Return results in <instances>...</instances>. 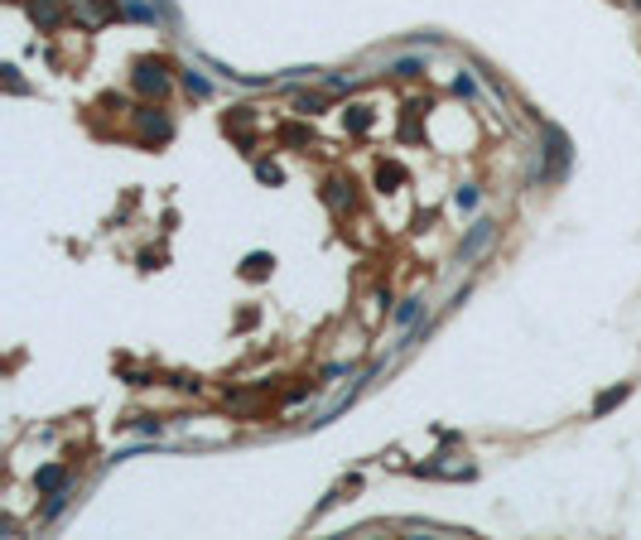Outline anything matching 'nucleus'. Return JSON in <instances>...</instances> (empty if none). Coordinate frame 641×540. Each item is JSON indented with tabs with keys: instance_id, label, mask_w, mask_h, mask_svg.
<instances>
[{
	"instance_id": "obj_1",
	"label": "nucleus",
	"mask_w": 641,
	"mask_h": 540,
	"mask_svg": "<svg viewBox=\"0 0 641 540\" xmlns=\"http://www.w3.org/2000/svg\"><path fill=\"white\" fill-rule=\"evenodd\" d=\"M545 145H550V164L540 169V184H554V179H564V169H569V140H564L559 125H545Z\"/></svg>"
},
{
	"instance_id": "obj_2",
	"label": "nucleus",
	"mask_w": 641,
	"mask_h": 540,
	"mask_svg": "<svg viewBox=\"0 0 641 540\" xmlns=\"http://www.w3.org/2000/svg\"><path fill=\"white\" fill-rule=\"evenodd\" d=\"M135 87H140V92L164 97V92H169V78H164V68H159V63H140V68H135Z\"/></svg>"
},
{
	"instance_id": "obj_3",
	"label": "nucleus",
	"mask_w": 641,
	"mask_h": 540,
	"mask_svg": "<svg viewBox=\"0 0 641 540\" xmlns=\"http://www.w3.org/2000/svg\"><path fill=\"white\" fill-rule=\"evenodd\" d=\"M492 232H497V222H487V217H482V222H473V232H468V241H463V251H458V256H463V261H473V256L492 241Z\"/></svg>"
},
{
	"instance_id": "obj_4",
	"label": "nucleus",
	"mask_w": 641,
	"mask_h": 540,
	"mask_svg": "<svg viewBox=\"0 0 641 540\" xmlns=\"http://www.w3.org/2000/svg\"><path fill=\"white\" fill-rule=\"evenodd\" d=\"M627 396H632V386H627V381H622V386H608V391L593 401V415H608V410H617Z\"/></svg>"
},
{
	"instance_id": "obj_5",
	"label": "nucleus",
	"mask_w": 641,
	"mask_h": 540,
	"mask_svg": "<svg viewBox=\"0 0 641 540\" xmlns=\"http://www.w3.org/2000/svg\"><path fill=\"white\" fill-rule=\"evenodd\" d=\"M34 482H39V492H63V487H68V473H63V468H39Z\"/></svg>"
},
{
	"instance_id": "obj_6",
	"label": "nucleus",
	"mask_w": 641,
	"mask_h": 540,
	"mask_svg": "<svg viewBox=\"0 0 641 540\" xmlns=\"http://www.w3.org/2000/svg\"><path fill=\"white\" fill-rule=\"evenodd\" d=\"M342 121H347V130H367V125H371V111H367V107H347V111H342Z\"/></svg>"
},
{
	"instance_id": "obj_7",
	"label": "nucleus",
	"mask_w": 641,
	"mask_h": 540,
	"mask_svg": "<svg viewBox=\"0 0 641 540\" xmlns=\"http://www.w3.org/2000/svg\"><path fill=\"white\" fill-rule=\"evenodd\" d=\"M145 135H155V140H169V135H174V125H169L164 116H145Z\"/></svg>"
},
{
	"instance_id": "obj_8",
	"label": "nucleus",
	"mask_w": 641,
	"mask_h": 540,
	"mask_svg": "<svg viewBox=\"0 0 641 540\" xmlns=\"http://www.w3.org/2000/svg\"><path fill=\"white\" fill-rule=\"evenodd\" d=\"M184 87H188L193 97H208V92H213V82H208V78H198V73H184Z\"/></svg>"
},
{
	"instance_id": "obj_9",
	"label": "nucleus",
	"mask_w": 641,
	"mask_h": 540,
	"mask_svg": "<svg viewBox=\"0 0 641 540\" xmlns=\"http://www.w3.org/2000/svg\"><path fill=\"white\" fill-rule=\"evenodd\" d=\"M270 265H275V261H270V256H261V251H256V256H251V261H246V275H251V280H261V275H265V270H270Z\"/></svg>"
},
{
	"instance_id": "obj_10",
	"label": "nucleus",
	"mask_w": 641,
	"mask_h": 540,
	"mask_svg": "<svg viewBox=\"0 0 641 540\" xmlns=\"http://www.w3.org/2000/svg\"><path fill=\"white\" fill-rule=\"evenodd\" d=\"M280 140H285V145H304V140H309V130H304V125H285V130H280Z\"/></svg>"
},
{
	"instance_id": "obj_11",
	"label": "nucleus",
	"mask_w": 641,
	"mask_h": 540,
	"mask_svg": "<svg viewBox=\"0 0 641 540\" xmlns=\"http://www.w3.org/2000/svg\"><path fill=\"white\" fill-rule=\"evenodd\" d=\"M401 179H405L401 164H381V189H386V184H401Z\"/></svg>"
},
{
	"instance_id": "obj_12",
	"label": "nucleus",
	"mask_w": 641,
	"mask_h": 540,
	"mask_svg": "<svg viewBox=\"0 0 641 540\" xmlns=\"http://www.w3.org/2000/svg\"><path fill=\"white\" fill-rule=\"evenodd\" d=\"M415 314H420V299H405V304H401V309H396V319H401V324H410V319H415Z\"/></svg>"
},
{
	"instance_id": "obj_13",
	"label": "nucleus",
	"mask_w": 641,
	"mask_h": 540,
	"mask_svg": "<svg viewBox=\"0 0 641 540\" xmlns=\"http://www.w3.org/2000/svg\"><path fill=\"white\" fill-rule=\"evenodd\" d=\"M453 203H458V208H473V203H477V189H458Z\"/></svg>"
},
{
	"instance_id": "obj_14",
	"label": "nucleus",
	"mask_w": 641,
	"mask_h": 540,
	"mask_svg": "<svg viewBox=\"0 0 641 540\" xmlns=\"http://www.w3.org/2000/svg\"><path fill=\"white\" fill-rule=\"evenodd\" d=\"M256 174H261L265 184H280V169H275V164H256Z\"/></svg>"
},
{
	"instance_id": "obj_15",
	"label": "nucleus",
	"mask_w": 641,
	"mask_h": 540,
	"mask_svg": "<svg viewBox=\"0 0 641 540\" xmlns=\"http://www.w3.org/2000/svg\"><path fill=\"white\" fill-rule=\"evenodd\" d=\"M323 107V97H299V111H304V116H309V111H319Z\"/></svg>"
}]
</instances>
